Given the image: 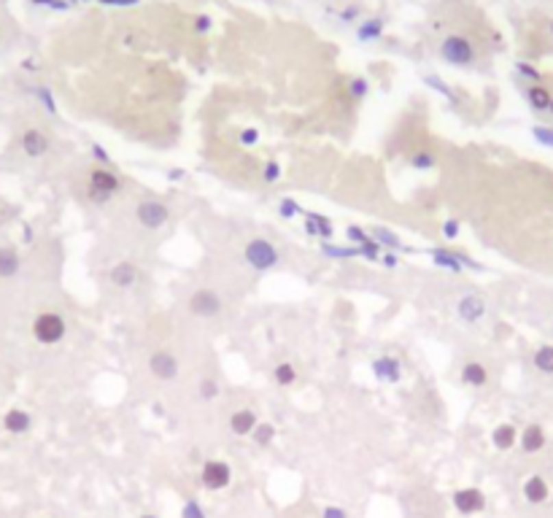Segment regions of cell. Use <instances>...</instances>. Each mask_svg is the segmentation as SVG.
I'll return each instance as SVG.
<instances>
[{
    "label": "cell",
    "instance_id": "1",
    "mask_svg": "<svg viewBox=\"0 0 553 518\" xmlns=\"http://www.w3.org/2000/svg\"><path fill=\"white\" fill-rule=\"evenodd\" d=\"M119 189H122V181H119V175L114 171H108V168H95V171L89 173L86 197H89L95 206L108 203Z\"/></svg>",
    "mask_w": 553,
    "mask_h": 518
},
{
    "label": "cell",
    "instance_id": "2",
    "mask_svg": "<svg viewBox=\"0 0 553 518\" xmlns=\"http://www.w3.org/2000/svg\"><path fill=\"white\" fill-rule=\"evenodd\" d=\"M65 319L60 316V313H54V310H46V313H38L36 316V321H33V335H36V341L43 345H54L60 343L62 338H65Z\"/></svg>",
    "mask_w": 553,
    "mask_h": 518
},
{
    "label": "cell",
    "instance_id": "3",
    "mask_svg": "<svg viewBox=\"0 0 553 518\" xmlns=\"http://www.w3.org/2000/svg\"><path fill=\"white\" fill-rule=\"evenodd\" d=\"M440 54L448 65H456V68H467L475 62V46L465 36H448L440 46Z\"/></svg>",
    "mask_w": 553,
    "mask_h": 518
},
{
    "label": "cell",
    "instance_id": "4",
    "mask_svg": "<svg viewBox=\"0 0 553 518\" xmlns=\"http://www.w3.org/2000/svg\"><path fill=\"white\" fill-rule=\"evenodd\" d=\"M243 254H246V262L254 267L256 273H267V270H273L278 264V249L270 241H265V238H254L246 246Z\"/></svg>",
    "mask_w": 553,
    "mask_h": 518
},
{
    "label": "cell",
    "instance_id": "5",
    "mask_svg": "<svg viewBox=\"0 0 553 518\" xmlns=\"http://www.w3.org/2000/svg\"><path fill=\"white\" fill-rule=\"evenodd\" d=\"M135 214H138V221H140L146 230H160V227L168 224L171 208H168L165 203H160V200H143V203H138Z\"/></svg>",
    "mask_w": 553,
    "mask_h": 518
},
{
    "label": "cell",
    "instance_id": "6",
    "mask_svg": "<svg viewBox=\"0 0 553 518\" xmlns=\"http://www.w3.org/2000/svg\"><path fill=\"white\" fill-rule=\"evenodd\" d=\"M189 310H192L195 316H200V319H213V316L221 313V297H219L213 289H200V292L192 295Z\"/></svg>",
    "mask_w": 553,
    "mask_h": 518
},
{
    "label": "cell",
    "instance_id": "7",
    "mask_svg": "<svg viewBox=\"0 0 553 518\" xmlns=\"http://www.w3.org/2000/svg\"><path fill=\"white\" fill-rule=\"evenodd\" d=\"M230 478H232V470H230V465H227V462L211 459V462H206V465H203V486H206V489L219 491V489L230 486Z\"/></svg>",
    "mask_w": 553,
    "mask_h": 518
},
{
    "label": "cell",
    "instance_id": "8",
    "mask_svg": "<svg viewBox=\"0 0 553 518\" xmlns=\"http://www.w3.org/2000/svg\"><path fill=\"white\" fill-rule=\"evenodd\" d=\"M149 370L160 381H175V375H178V359L173 356L171 351H157L149 359Z\"/></svg>",
    "mask_w": 553,
    "mask_h": 518
},
{
    "label": "cell",
    "instance_id": "9",
    "mask_svg": "<svg viewBox=\"0 0 553 518\" xmlns=\"http://www.w3.org/2000/svg\"><path fill=\"white\" fill-rule=\"evenodd\" d=\"M454 508H456L459 513H465V516L480 513V510L486 508V497H483V491H478V489H459V491L454 494Z\"/></svg>",
    "mask_w": 553,
    "mask_h": 518
},
{
    "label": "cell",
    "instance_id": "10",
    "mask_svg": "<svg viewBox=\"0 0 553 518\" xmlns=\"http://www.w3.org/2000/svg\"><path fill=\"white\" fill-rule=\"evenodd\" d=\"M22 151H25L27 157H33V160H36V157H43V154L49 151V138L36 127L25 130V135H22Z\"/></svg>",
    "mask_w": 553,
    "mask_h": 518
},
{
    "label": "cell",
    "instance_id": "11",
    "mask_svg": "<svg viewBox=\"0 0 553 518\" xmlns=\"http://www.w3.org/2000/svg\"><path fill=\"white\" fill-rule=\"evenodd\" d=\"M373 373L378 381H386V384H397L402 378V367H400V359L394 356H381L373 362Z\"/></svg>",
    "mask_w": 553,
    "mask_h": 518
},
{
    "label": "cell",
    "instance_id": "12",
    "mask_svg": "<svg viewBox=\"0 0 553 518\" xmlns=\"http://www.w3.org/2000/svg\"><path fill=\"white\" fill-rule=\"evenodd\" d=\"M456 313H459V319L462 321H478V319H483V313H486V302L483 297H478V295H465L459 305H456Z\"/></svg>",
    "mask_w": 553,
    "mask_h": 518
},
{
    "label": "cell",
    "instance_id": "13",
    "mask_svg": "<svg viewBox=\"0 0 553 518\" xmlns=\"http://www.w3.org/2000/svg\"><path fill=\"white\" fill-rule=\"evenodd\" d=\"M3 427H5V432H11V434H25V432L33 427V419H30L27 410L11 408V410L3 416Z\"/></svg>",
    "mask_w": 553,
    "mask_h": 518
},
{
    "label": "cell",
    "instance_id": "14",
    "mask_svg": "<svg viewBox=\"0 0 553 518\" xmlns=\"http://www.w3.org/2000/svg\"><path fill=\"white\" fill-rule=\"evenodd\" d=\"M108 278H111V284H114V286L127 289V286H132V284L138 281V267H135L132 262H119V264H114V267H111Z\"/></svg>",
    "mask_w": 553,
    "mask_h": 518
},
{
    "label": "cell",
    "instance_id": "15",
    "mask_svg": "<svg viewBox=\"0 0 553 518\" xmlns=\"http://www.w3.org/2000/svg\"><path fill=\"white\" fill-rule=\"evenodd\" d=\"M22 270L19 251L11 246H0V278H16Z\"/></svg>",
    "mask_w": 553,
    "mask_h": 518
},
{
    "label": "cell",
    "instance_id": "16",
    "mask_svg": "<svg viewBox=\"0 0 553 518\" xmlns=\"http://www.w3.org/2000/svg\"><path fill=\"white\" fill-rule=\"evenodd\" d=\"M308 219H305V232L308 235H313V238H332L335 235V227H332V221L327 219V216L321 214H305Z\"/></svg>",
    "mask_w": 553,
    "mask_h": 518
},
{
    "label": "cell",
    "instance_id": "17",
    "mask_svg": "<svg viewBox=\"0 0 553 518\" xmlns=\"http://www.w3.org/2000/svg\"><path fill=\"white\" fill-rule=\"evenodd\" d=\"M524 497L532 502V505H540V502H545L548 500V483H545V478H540V475H532L526 483H524Z\"/></svg>",
    "mask_w": 553,
    "mask_h": 518
},
{
    "label": "cell",
    "instance_id": "18",
    "mask_svg": "<svg viewBox=\"0 0 553 518\" xmlns=\"http://www.w3.org/2000/svg\"><path fill=\"white\" fill-rule=\"evenodd\" d=\"M256 424H259V421H256V413L254 410H249V408L235 410L232 419H230V430L235 432V434H251Z\"/></svg>",
    "mask_w": 553,
    "mask_h": 518
},
{
    "label": "cell",
    "instance_id": "19",
    "mask_svg": "<svg viewBox=\"0 0 553 518\" xmlns=\"http://www.w3.org/2000/svg\"><path fill=\"white\" fill-rule=\"evenodd\" d=\"M545 445V432L540 424H529L524 434H521V448L526 451V454H537L540 448Z\"/></svg>",
    "mask_w": 553,
    "mask_h": 518
},
{
    "label": "cell",
    "instance_id": "20",
    "mask_svg": "<svg viewBox=\"0 0 553 518\" xmlns=\"http://www.w3.org/2000/svg\"><path fill=\"white\" fill-rule=\"evenodd\" d=\"M486 381H489V373H486V367L480 362H467L462 367V384H467V386H486Z\"/></svg>",
    "mask_w": 553,
    "mask_h": 518
},
{
    "label": "cell",
    "instance_id": "21",
    "mask_svg": "<svg viewBox=\"0 0 553 518\" xmlns=\"http://www.w3.org/2000/svg\"><path fill=\"white\" fill-rule=\"evenodd\" d=\"M526 100H529V106H532L534 111H548V108H551L553 95L543 84H532L529 89H526Z\"/></svg>",
    "mask_w": 553,
    "mask_h": 518
},
{
    "label": "cell",
    "instance_id": "22",
    "mask_svg": "<svg viewBox=\"0 0 553 518\" xmlns=\"http://www.w3.org/2000/svg\"><path fill=\"white\" fill-rule=\"evenodd\" d=\"M491 443L500 448V451H508L515 445V427L513 424H500V427H494L491 432Z\"/></svg>",
    "mask_w": 553,
    "mask_h": 518
},
{
    "label": "cell",
    "instance_id": "23",
    "mask_svg": "<svg viewBox=\"0 0 553 518\" xmlns=\"http://www.w3.org/2000/svg\"><path fill=\"white\" fill-rule=\"evenodd\" d=\"M429 254H432V259H434V264H437V267H445V270H451V273H462V270H465V267H462V262L456 259V254H454V251H445V249H432Z\"/></svg>",
    "mask_w": 553,
    "mask_h": 518
},
{
    "label": "cell",
    "instance_id": "24",
    "mask_svg": "<svg viewBox=\"0 0 553 518\" xmlns=\"http://www.w3.org/2000/svg\"><path fill=\"white\" fill-rule=\"evenodd\" d=\"M373 241H376L378 246H386V249H402V251H405L402 241H400L391 230H386V227H376V230H373Z\"/></svg>",
    "mask_w": 553,
    "mask_h": 518
},
{
    "label": "cell",
    "instance_id": "25",
    "mask_svg": "<svg viewBox=\"0 0 553 518\" xmlns=\"http://www.w3.org/2000/svg\"><path fill=\"white\" fill-rule=\"evenodd\" d=\"M383 33V19H367L362 27H359V41H376V38H381Z\"/></svg>",
    "mask_w": 553,
    "mask_h": 518
},
{
    "label": "cell",
    "instance_id": "26",
    "mask_svg": "<svg viewBox=\"0 0 553 518\" xmlns=\"http://www.w3.org/2000/svg\"><path fill=\"white\" fill-rule=\"evenodd\" d=\"M275 381H278L281 386H292V384L297 381V370H295V365H292V362H281V365L275 367Z\"/></svg>",
    "mask_w": 553,
    "mask_h": 518
},
{
    "label": "cell",
    "instance_id": "27",
    "mask_svg": "<svg viewBox=\"0 0 553 518\" xmlns=\"http://www.w3.org/2000/svg\"><path fill=\"white\" fill-rule=\"evenodd\" d=\"M534 367L543 373H553V345H543L534 354Z\"/></svg>",
    "mask_w": 553,
    "mask_h": 518
},
{
    "label": "cell",
    "instance_id": "28",
    "mask_svg": "<svg viewBox=\"0 0 553 518\" xmlns=\"http://www.w3.org/2000/svg\"><path fill=\"white\" fill-rule=\"evenodd\" d=\"M321 254L335 257V259H351L359 254V249H356V246H332V243H324V246H321Z\"/></svg>",
    "mask_w": 553,
    "mask_h": 518
},
{
    "label": "cell",
    "instance_id": "29",
    "mask_svg": "<svg viewBox=\"0 0 553 518\" xmlns=\"http://www.w3.org/2000/svg\"><path fill=\"white\" fill-rule=\"evenodd\" d=\"M437 165V160H434V154H429V151H416L413 157H410V168H416V171H429V168H434Z\"/></svg>",
    "mask_w": 553,
    "mask_h": 518
},
{
    "label": "cell",
    "instance_id": "30",
    "mask_svg": "<svg viewBox=\"0 0 553 518\" xmlns=\"http://www.w3.org/2000/svg\"><path fill=\"white\" fill-rule=\"evenodd\" d=\"M251 434H254L256 445H270L273 437H275V427L273 424H256Z\"/></svg>",
    "mask_w": 553,
    "mask_h": 518
},
{
    "label": "cell",
    "instance_id": "31",
    "mask_svg": "<svg viewBox=\"0 0 553 518\" xmlns=\"http://www.w3.org/2000/svg\"><path fill=\"white\" fill-rule=\"evenodd\" d=\"M356 249H359V254H362V257L370 259V262L381 259V246H378L373 238H370V241H365V243H362V246H356Z\"/></svg>",
    "mask_w": 553,
    "mask_h": 518
},
{
    "label": "cell",
    "instance_id": "32",
    "mask_svg": "<svg viewBox=\"0 0 553 518\" xmlns=\"http://www.w3.org/2000/svg\"><path fill=\"white\" fill-rule=\"evenodd\" d=\"M278 211H281L284 219H292V216L302 214V206H299L297 200H292V197H284V200L278 203Z\"/></svg>",
    "mask_w": 553,
    "mask_h": 518
},
{
    "label": "cell",
    "instance_id": "33",
    "mask_svg": "<svg viewBox=\"0 0 553 518\" xmlns=\"http://www.w3.org/2000/svg\"><path fill=\"white\" fill-rule=\"evenodd\" d=\"M348 89H351V97H354V100H365L367 92H370V84H367L365 79H351V82H348Z\"/></svg>",
    "mask_w": 553,
    "mask_h": 518
},
{
    "label": "cell",
    "instance_id": "34",
    "mask_svg": "<svg viewBox=\"0 0 553 518\" xmlns=\"http://www.w3.org/2000/svg\"><path fill=\"white\" fill-rule=\"evenodd\" d=\"M216 394H219V384H216L213 378H203V381H200V397L208 402V399H213Z\"/></svg>",
    "mask_w": 553,
    "mask_h": 518
},
{
    "label": "cell",
    "instance_id": "35",
    "mask_svg": "<svg viewBox=\"0 0 553 518\" xmlns=\"http://www.w3.org/2000/svg\"><path fill=\"white\" fill-rule=\"evenodd\" d=\"M345 235H348V241H351V243H356V246H362L365 241H370V235H367L362 227H356V224H351V227L345 230Z\"/></svg>",
    "mask_w": 553,
    "mask_h": 518
},
{
    "label": "cell",
    "instance_id": "36",
    "mask_svg": "<svg viewBox=\"0 0 553 518\" xmlns=\"http://www.w3.org/2000/svg\"><path fill=\"white\" fill-rule=\"evenodd\" d=\"M181 518H206V513H203V508H200V505L192 500V502H186V505H184Z\"/></svg>",
    "mask_w": 553,
    "mask_h": 518
},
{
    "label": "cell",
    "instance_id": "37",
    "mask_svg": "<svg viewBox=\"0 0 553 518\" xmlns=\"http://www.w3.org/2000/svg\"><path fill=\"white\" fill-rule=\"evenodd\" d=\"M532 135H534V138H537L543 146H551V149H553V130L551 127H534V130H532Z\"/></svg>",
    "mask_w": 553,
    "mask_h": 518
},
{
    "label": "cell",
    "instance_id": "38",
    "mask_svg": "<svg viewBox=\"0 0 553 518\" xmlns=\"http://www.w3.org/2000/svg\"><path fill=\"white\" fill-rule=\"evenodd\" d=\"M278 175H281V168H278V162H267V165H265V171H262V178H265L267 184H275V181H278Z\"/></svg>",
    "mask_w": 553,
    "mask_h": 518
},
{
    "label": "cell",
    "instance_id": "39",
    "mask_svg": "<svg viewBox=\"0 0 553 518\" xmlns=\"http://www.w3.org/2000/svg\"><path fill=\"white\" fill-rule=\"evenodd\" d=\"M515 68H518V73H521V76H526V79H532V82H540V71H537V68H532L529 62H518Z\"/></svg>",
    "mask_w": 553,
    "mask_h": 518
},
{
    "label": "cell",
    "instance_id": "40",
    "mask_svg": "<svg viewBox=\"0 0 553 518\" xmlns=\"http://www.w3.org/2000/svg\"><path fill=\"white\" fill-rule=\"evenodd\" d=\"M213 25V19L208 16V14H200V16H195V30L197 33H208Z\"/></svg>",
    "mask_w": 553,
    "mask_h": 518
},
{
    "label": "cell",
    "instance_id": "41",
    "mask_svg": "<svg viewBox=\"0 0 553 518\" xmlns=\"http://www.w3.org/2000/svg\"><path fill=\"white\" fill-rule=\"evenodd\" d=\"M256 140H259V130L246 127L243 132H241V143H243V146H254Z\"/></svg>",
    "mask_w": 553,
    "mask_h": 518
},
{
    "label": "cell",
    "instance_id": "42",
    "mask_svg": "<svg viewBox=\"0 0 553 518\" xmlns=\"http://www.w3.org/2000/svg\"><path fill=\"white\" fill-rule=\"evenodd\" d=\"M38 95H41L43 106H46V111H49V114H54V111H57V106H54V97L49 95V89H46V86H41V89H38Z\"/></svg>",
    "mask_w": 553,
    "mask_h": 518
},
{
    "label": "cell",
    "instance_id": "43",
    "mask_svg": "<svg viewBox=\"0 0 553 518\" xmlns=\"http://www.w3.org/2000/svg\"><path fill=\"white\" fill-rule=\"evenodd\" d=\"M443 235H445L448 241H454V238L459 235V221H445V224H443Z\"/></svg>",
    "mask_w": 553,
    "mask_h": 518
},
{
    "label": "cell",
    "instance_id": "44",
    "mask_svg": "<svg viewBox=\"0 0 553 518\" xmlns=\"http://www.w3.org/2000/svg\"><path fill=\"white\" fill-rule=\"evenodd\" d=\"M92 154H95V160H97V162H103V165H108V162H111V157H108V151H106V149H103V146H97V143H95V146H92Z\"/></svg>",
    "mask_w": 553,
    "mask_h": 518
},
{
    "label": "cell",
    "instance_id": "45",
    "mask_svg": "<svg viewBox=\"0 0 553 518\" xmlns=\"http://www.w3.org/2000/svg\"><path fill=\"white\" fill-rule=\"evenodd\" d=\"M426 82H429V84L434 86V89H437V92H443V95H445V97H451V100H454V95H451V89H448V86L443 84V82H440V79H437V76H429V79H426Z\"/></svg>",
    "mask_w": 553,
    "mask_h": 518
},
{
    "label": "cell",
    "instance_id": "46",
    "mask_svg": "<svg viewBox=\"0 0 553 518\" xmlns=\"http://www.w3.org/2000/svg\"><path fill=\"white\" fill-rule=\"evenodd\" d=\"M454 254H456V259L462 262V267H472V270H480V264H478L475 259H469L467 254H465V251H454Z\"/></svg>",
    "mask_w": 553,
    "mask_h": 518
},
{
    "label": "cell",
    "instance_id": "47",
    "mask_svg": "<svg viewBox=\"0 0 553 518\" xmlns=\"http://www.w3.org/2000/svg\"><path fill=\"white\" fill-rule=\"evenodd\" d=\"M324 518H348L345 516V510L343 508H335V505H330V508H324V513H321Z\"/></svg>",
    "mask_w": 553,
    "mask_h": 518
},
{
    "label": "cell",
    "instance_id": "48",
    "mask_svg": "<svg viewBox=\"0 0 553 518\" xmlns=\"http://www.w3.org/2000/svg\"><path fill=\"white\" fill-rule=\"evenodd\" d=\"M381 262H383V267H397V257H394V254H389V251H386V254H381Z\"/></svg>",
    "mask_w": 553,
    "mask_h": 518
},
{
    "label": "cell",
    "instance_id": "49",
    "mask_svg": "<svg viewBox=\"0 0 553 518\" xmlns=\"http://www.w3.org/2000/svg\"><path fill=\"white\" fill-rule=\"evenodd\" d=\"M100 3H108V5H132L138 0H100Z\"/></svg>",
    "mask_w": 553,
    "mask_h": 518
},
{
    "label": "cell",
    "instance_id": "50",
    "mask_svg": "<svg viewBox=\"0 0 553 518\" xmlns=\"http://www.w3.org/2000/svg\"><path fill=\"white\" fill-rule=\"evenodd\" d=\"M354 16H356V8H354V5H351V8H345V11H343V19H345V22H351V19H354Z\"/></svg>",
    "mask_w": 553,
    "mask_h": 518
},
{
    "label": "cell",
    "instance_id": "51",
    "mask_svg": "<svg viewBox=\"0 0 553 518\" xmlns=\"http://www.w3.org/2000/svg\"><path fill=\"white\" fill-rule=\"evenodd\" d=\"M184 175V171H173V173H168V178H173V181H178Z\"/></svg>",
    "mask_w": 553,
    "mask_h": 518
},
{
    "label": "cell",
    "instance_id": "52",
    "mask_svg": "<svg viewBox=\"0 0 553 518\" xmlns=\"http://www.w3.org/2000/svg\"><path fill=\"white\" fill-rule=\"evenodd\" d=\"M548 111H551V114H553V100H551V108H548Z\"/></svg>",
    "mask_w": 553,
    "mask_h": 518
},
{
    "label": "cell",
    "instance_id": "53",
    "mask_svg": "<svg viewBox=\"0 0 553 518\" xmlns=\"http://www.w3.org/2000/svg\"><path fill=\"white\" fill-rule=\"evenodd\" d=\"M143 518H157V516H143Z\"/></svg>",
    "mask_w": 553,
    "mask_h": 518
},
{
    "label": "cell",
    "instance_id": "54",
    "mask_svg": "<svg viewBox=\"0 0 553 518\" xmlns=\"http://www.w3.org/2000/svg\"><path fill=\"white\" fill-rule=\"evenodd\" d=\"M551 30H553V22H551Z\"/></svg>",
    "mask_w": 553,
    "mask_h": 518
}]
</instances>
